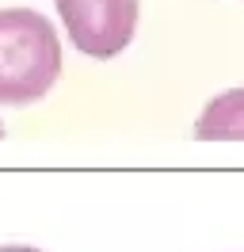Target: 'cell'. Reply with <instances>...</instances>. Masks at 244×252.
I'll use <instances>...</instances> for the list:
<instances>
[{
    "mask_svg": "<svg viewBox=\"0 0 244 252\" xmlns=\"http://www.w3.org/2000/svg\"><path fill=\"white\" fill-rule=\"evenodd\" d=\"M61 80V42L34 8H0V103L23 107Z\"/></svg>",
    "mask_w": 244,
    "mask_h": 252,
    "instance_id": "1",
    "label": "cell"
},
{
    "mask_svg": "<svg viewBox=\"0 0 244 252\" xmlns=\"http://www.w3.org/2000/svg\"><path fill=\"white\" fill-rule=\"evenodd\" d=\"M58 16L80 54L88 58H119L134 42L137 0H54Z\"/></svg>",
    "mask_w": 244,
    "mask_h": 252,
    "instance_id": "2",
    "label": "cell"
},
{
    "mask_svg": "<svg viewBox=\"0 0 244 252\" xmlns=\"http://www.w3.org/2000/svg\"><path fill=\"white\" fill-rule=\"evenodd\" d=\"M198 142H244V88L214 95L195 119Z\"/></svg>",
    "mask_w": 244,
    "mask_h": 252,
    "instance_id": "3",
    "label": "cell"
},
{
    "mask_svg": "<svg viewBox=\"0 0 244 252\" xmlns=\"http://www.w3.org/2000/svg\"><path fill=\"white\" fill-rule=\"evenodd\" d=\"M0 252H42V249H30V245H4Z\"/></svg>",
    "mask_w": 244,
    "mask_h": 252,
    "instance_id": "4",
    "label": "cell"
},
{
    "mask_svg": "<svg viewBox=\"0 0 244 252\" xmlns=\"http://www.w3.org/2000/svg\"><path fill=\"white\" fill-rule=\"evenodd\" d=\"M0 138H4V123H0Z\"/></svg>",
    "mask_w": 244,
    "mask_h": 252,
    "instance_id": "5",
    "label": "cell"
}]
</instances>
